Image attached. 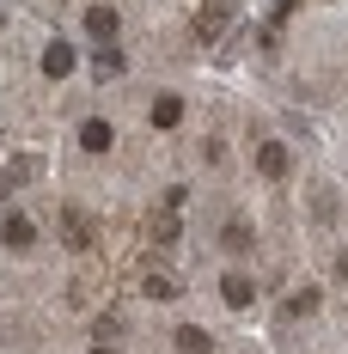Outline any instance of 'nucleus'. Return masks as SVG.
Here are the masks:
<instances>
[{"label":"nucleus","mask_w":348,"mask_h":354,"mask_svg":"<svg viewBox=\"0 0 348 354\" xmlns=\"http://www.w3.org/2000/svg\"><path fill=\"white\" fill-rule=\"evenodd\" d=\"M232 6H239V0H202V12H196V37H202V43H214V37H220V25L232 19Z\"/></svg>","instance_id":"1"},{"label":"nucleus","mask_w":348,"mask_h":354,"mask_svg":"<svg viewBox=\"0 0 348 354\" xmlns=\"http://www.w3.org/2000/svg\"><path fill=\"white\" fill-rule=\"evenodd\" d=\"M0 239H6V250H31V245H37V226L25 220V214H6V226H0Z\"/></svg>","instance_id":"2"},{"label":"nucleus","mask_w":348,"mask_h":354,"mask_svg":"<svg viewBox=\"0 0 348 354\" xmlns=\"http://www.w3.org/2000/svg\"><path fill=\"white\" fill-rule=\"evenodd\" d=\"M257 171H263V177H287V147L263 141V147H257Z\"/></svg>","instance_id":"3"},{"label":"nucleus","mask_w":348,"mask_h":354,"mask_svg":"<svg viewBox=\"0 0 348 354\" xmlns=\"http://www.w3.org/2000/svg\"><path fill=\"white\" fill-rule=\"evenodd\" d=\"M312 312H318V287H300V293L281 299V324L287 318H312Z\"/></svg>","instance_id":"4"},{"label":"nucleus","mask_w":348,"mask_h":354,"mask_svg":"<svg viewBox=\"0 0 348 354\" xmlns=\"http://www.w3.org/2000/svg\"><path fill=\"white\" fill-rule=\"evenodd\" d=\"M43 73H49V80L73 73V43H49V49H43Z\"/></svg>","instance_id":"5"},{"label":"nucleus","mask_w":348,"mask_h":354,"mask_svg":"<svg viewBox=\"0 0 348 354\" xmlns=\"http://www.w3.org/2000/svg\"><path fill=\"white\" fill-rule=\"evenodd\" d=\"M86 31H92V43H110V37H116V12H110V6H92V12H86Z\"/></svg>","instance_id":"6"},{"label":"nucleus","mask_w":348,"mask_h":354,"mask_svg":"<svg viewBox=\"0 0 348 354\" xmlns=\"http://www.w3.org/2000/svg\"><path fill=\"white\" fill-rule=\"evenodd\" d=\"M177 122H183V98H177V92H165V98L153 104V129H177Z\"/></svg>","instance_id":"7"},{"label":"nucleus","mask_w":348,"mask_h":354,"mask_svg":"<svg viewBox=\"0 0 348 354\" xmlns=\"http://www.w3.org/2000/svg\"><path fill=\"white\" fill-rule=\"evenodd\" d=\"M80 147H86V153H104V147H110V122H98V116L80 122Z\"/></svg>","instance_id":"8"},{"label":"nucleus","mask_w":348,"mask_h":354,"mask_svg":"<svg viewBox=\"0 0 348 354\" xmlns=\"http://www.w3.org/2000/svg\"><path fill=\"white\" fill-rule=\"evenodd\" d=\"M62 239H68V250H86V245H92V232H86V220H80V214H62Z\"/></svg>","instance_id":"9"},{"label":"nucleus","mask_w":348,"mask_h":354,"mask_svg":"<svg viewBox=\"0 0 348 354\" xmlns=\"http://www.w3.org/2000/svg\"><path fill=\"white\" fill-rule=\"evenodd\" d=\"M220 293H226V306H250V293H257V287H250V275H226Z\"/></svg>","instance_id":"10"},{"label":"nucleus","mask_w":348,"mask_h":354,"mask_svg":"<svg viewBox=\"0 0 348 354\" xmlns=\"http://www.w3.org/2000/svg\"><path fill=\"white\" fill-rule=\"evenodd\" d=\"M177 348L183 354H208L214 342H208V330H190V324H183V330H177Z\"/></svg>","instance_id":"11"},{"label":"nucleus","mask_w":348,"mask_h":354,"mask_svg":"<svg viewBox=\"0 0 348 354\" xmlns=\"http://www.w3.org/2000/svg\"><path fill=\"white\" fill-rule=\"evenodd\" d=\"M172 239H177V208H165L153 220V245H172Z\"/></svg>","instance_id":"12"},{"label":"nucleus","mask_w":348,"mask_h":354,"mask_svg":"<svg viewBox=\"0 0 348 354\" xmlns=\"http://www.w3.org/2000/svg\"><path fill=\"white\" fill-rule=\"evenodd\" d=\"M220 245H226V250H244V245H250V226H244V220H226V232H220Z\"/></svg>","instance_id":"13"},{"label":"nucleus","mask_w":348,"mask_h":354,"mask_svg":"<svg viewBox=\"0 0 348 354\" xmlns=\"http://www.w3.org/2000/svg\"><path fill=\"white\" fill-rule=\"evenodd\" d=\"M31 171H37V153H19V159H12V171H6V183H25Z\"/></svg>","instance_id":"14"},{"label":"nucleus","mask_w":348,"mask_h":354,"mask_svg":"<svg viewBox=\"0 0 348 354\" xmlns=\"http://www.w3.org/2000/svg\"><path fill=\"white\" fill-rule=\"evenodd\" d=\"M147 293H153V299H177V281L172 275H147Z\"/></svg>","instance_id":"15"},{"label":"nucleus","mask_w":348,"mask_h":354,"mask_svg":"<svg viewBox=\"0 0 348 354\" xmlns=\"http://www.w3.org/2000/svg\"><path fill=\"white\" fill-rule=\"evenodd\" d=\"M92 68H98V73H116V68H122V55H116V49H110V43H104V49L92 55Z\"/></svg>","instance_id":"16"},{"label":"nucleus","mask_w":348,"mask_h":354,"mask_svg":"<svg viewBox=\"0 0 348 354\" xmlns=\"http://www.w3.org/2000/svg\"><path fill=\"white\" fill-rule=\"evenodd\" d=\"M92 354H110V348H92Z\"/></svg>","instance_id":"17"},{"label":"nucleus","mask_w":348,"mask_h":354,"mask_svg":"<svg viewBox=\"0 0 348 354\" xmlns=\"http://www.w3.org/2000/svg\"><path fill=\"white\" fill-rule=\"evenodd\" d=\"M0 189H6V183H0Z\"/></svg>","instance_id":"18"}]
</instances>
